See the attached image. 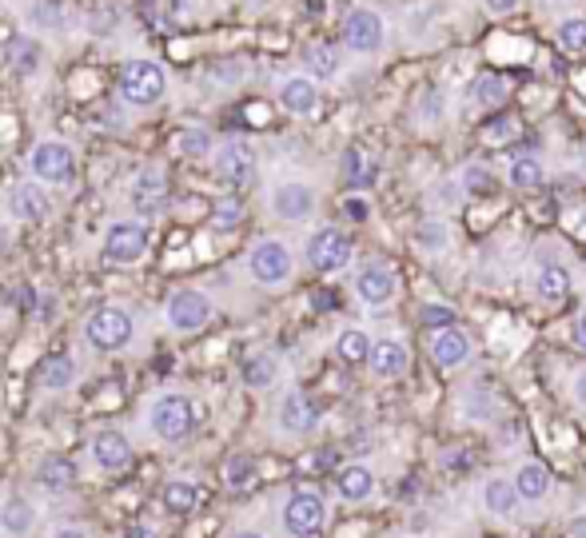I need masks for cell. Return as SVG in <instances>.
<instances>
[{
	"mask_svg": "<svg viewBox=\"0 0 586 538\" xmlns=\"http://www.w3.org/2000/svg\"><path fill=\"white\" fill-rule=\"evenodd\" d=\"M164 92H168V76L156 60H128L120 68V100L136 108H152Z\"/></svg>",
	"mask_w": 586,
	"mask_h": 538,
	"instance_id": "1",
	"label": "cell"
},
{
	"mask_svg": "<svg viewBox=\"0 0 586 538\" xmlns=\"http://www.w3.org/2000/svg\"><path fill=\"white\" fill-rule=\"evenodd\" d=\"M132 335H136V323L124 307H96L84 323V339L96 351H120L132 343Z\"/></svg>",
	"mask_w": 586,
	"mask_h": 538,
	"instance_id": "2",
	"label": "cell"
},
{
	"mask_svg": "<svg viewBox=\"0 0 586 538\" xmlns=\"http://www.w3.org/2000/svg\"><path fill=\"white\" fill-rule=\"evenodd\" d=\"M339 32H343L347 52H355V56H375L387 44V20L375 8H351L343 16V28Z\"/></svg>",
	"mask_w": 586,
	"mask_h": 538,
	"instance_id": "3",
	"label": "cell"
},
{
	"mask_svg": "<svg viewBox=\"0 0 586 538\" xmlns=\"http://www.w3.org/2000/svg\"><path fill=\"white\" fill-rule=\"evenodd\" d=\"M148 423H152V431H156L164 443H180V439H188L192 427H196V407H192V399H184V395H164V399L152 403Z\"/></svg>",
	"mask_w": 586,
	"mask_h": 538,
	"instance_id": "4",
	"label": "cell"
},
{
	"mask_svg": "<svg viewBox=\"0 0 586 538\" xmlns=\"http://www.w3.org/2000/svg\"><path fill=\"white\" fill-rule=\"evenodd\" d=\"M248 271H252V279L264 283V287L288 283L295 271L292 248H288L284 240H260V244L252 248V256H248Z\"/></svg>",
	"mask_w": 586,
	"mask_h": 538,
	"instance_id": "5",
	"label": "cell"
},
{
	"mask_svg": "<svg viewBox=\"0 0 586 538\" xmlns=\"http://www.w3.org/2000/svg\"><path fill=\"white\" fill-rule=\"evenodd\" d=\"M28 168L40 184H68L76 176V152L64 140H40L28 156Z\"/></svg>",
	"mask_w": 586,
	"mask_h": 538,
	"instance_id": "6",
	"label": "cell"
},
{
	"mask_svg": "<svg viewBox=\"0 0 586 538\" xmlns=\"http://www.w3.org/2000/svg\"><path fill=\"white\" fill-rule=\"evenodd\" d=\"M104 264L112 268H132L148 256V228L144 224H112L108 236H104V248H100Z\"/></svg>",
	"mask_w": 586,
	"mask_h": 538,
	"instance_id": "7",
	"label": "cell"
},
{
	"mask_svg": "<svg viewBox=\"0 0 586 538\" xmlns=\"http://www.w3.org/2000/svg\"><path fill=\"white\" fill-rule=\"evenodd\" d=\"M355 248L351 240L339 232V228H319L311 240H307V264L319 271V275H335L351 264Z\"/></svg>",
	"mask_w": 586,
	"mask_h": 538,
	"instance_id": "8",
	"label": "cell"
},
{
	"mask_svg": "<svg viewBox=\"0 0 586 538\" xmlns=\"http://www.w3.org/2000/svg\"><path fill=\"white\" fill-rule=\"evenodd\" d=\"M164 319H168V327H172V331H180V335H192V331L208 327V319H212V299H208L204 291H192V287H184V291H176V295L168 299V307H164Z\"/></svg>",
	"mask_w": 586,
	"mask_h": 538,
	"instance_id": "9",
	"label": "cell"
},
{
	"mask_svg": "<svg viewBox=\"0 0 586 538\" xmlns=\"http://www.w3.org/2000/svg\"><path fill=\"white\" fill-rule=\"evenodd\" d=\"M323 519H327V507L315 491H295L284 507V527L295 538H315L323 531Z\"/></svg>",
	"mask_w": 586,
	"mask_h": 538,
	"instance_id": "10",
	"label": "cell"
},
{
	"mask_svg": "<svg viewBox=\"0 0 586 538\" xmlns=\"http://www.w3.org/2000/svg\"><path fill=\"white\" fill-rule=\"evenodd\" d=\"M216 176L228 188H248L256 180V152H252V144H244V140L224 144L216 152Z\"/></svg>",
	"mask_w": 586,
	"mask_h": 538,
	"instance_id": "11",
	"label": "cell"
},
{
	"mask_svg": "<svg viewBox=\"0 0 586 538\" xmlns=\"http://www.w3.org/2000/svg\"><path fill=\"white\" fill-rule=\"evenodd\" d=\"M471 355H475V343H471V335H467L459 323H455V327H443V331L431 335V359H435V367H443V371H459V367L471 363Z\"/></svg>",
	"mask_w": 586,
	"mask_h": 538,
	"instance_id": "12",
	"label": "cell"
},
{
	"mask_svg": "<svg viewBox=\"0 0 586 538\" xmlns=\"http://www.w3.org/2000/svg\"><path fill=\"white\" fill-rule=\"evenodd\" d=\"M351 287H355V295L367 307H387L399 295V275L387 268V264H367V268H359Z\"/></svg>",
	"mask_w": 586,
	"mask_h": 538,
	"instance_id": "13",
	"label": "cell"
},
{
	"mask_svg": "<svg viewBox=\"0 0 586 538\" xmlns=\"http://www.w3.org/2000/svg\"><path fill=\"white\" fill-rule=\"evenodd\" d=\"M272 212L284 220V224H299L315 212V188L303 184V180H288V184H276L272 192Z\"/></svg>",
	"mask_w": 586,
	"mask_h": 538,
	"instance_id": "14",
	"label": "cell"
},
{
	"mask_svg": "<svg viewBox=\"0 0 586 538\" xmlns=\"http://www.w3.org/2000/svg\"><path fill=\"white\" fill-rule=\"evenodd\" d=\"M132 208H136V216H144V220H156L164 208H168V180H164V172H140L136 176V184H132Z\"/></svg>",
	"mask_w": 586,
	"mask_h": 538,
	"instance_id": "15",
	"label": "cell"
},
{
	"mask_svg": "<svg viewBox=\"0 0 586 538\" xmlns=\"http://www.w3.org/2000/svg\"><path fill=\"white\" fill-rule=\"evenodd\" d=\"M280 108L288 112V116H315L319 112V80L315 76H288V80H280Z\"/></svg>",
	"mask_w": 586,
	"mask_h": 538,
	"instance_id": "16",
	"label": "cell"
},
{
	"mask_svg": "<svg viewBox=\"0 0 586 538\" xmlns=\"http://www.w3.org/2000/svg\"><path fill=\"white\" fill-rule=\"evenodd\" d=\"M531 287H535V299H539V303L559 307V303H567V299H571L575 279H571V271L563 268V264H543V268L535 271Z\"/></svg>",
	"mask_w": 586,
	"mask_h": 538,
	"instance_id": "17",
	"label": "cell"
},
{
	"mask_svg": "<svg viewBox=\"0 0 586 538\" xmlns=\"http://www.w3.org/2000/svg\"><path fill=\"white\" fill-rule=\"evenodd\" d=\"M8 212L24 224H44L52 204H48V192H40V184H16L8 192Z\"/></svg>",
	"mask_w": 586,
	"mask_h": 538,
	"instance_id": "18",
	"label": "cell"
},
{
	"mask_svg": "<svg viewBox=\"0 0 586 538\" xmlns=\"http://www.w3.org/2000/svg\"><path fill=\"white\" fill-rule=\"evenodd\" d=\"M367 367L375 371V379H399V375H407V367H411V351H407V343H399V339H379V343L371 347Z\"/></svg>",
	"mask_w": 586,
	"mask_h": 538,
	"instance_id": "19",
	"label": "cell"
},
{
	"mask_svg": "<svg viewBox=\"0 0 586 538\" xmlns=\"http://www.w3.org/2000/svg\"><path fill=\"white\" fill-rule=\"evenodd\" d=\"M280 427H284L288 435H307V431L319 427V411H315V403H311L303 391H292V395L280 403Z\"/></svg>",
	"mask_w": 586,
	"mask_h": 538,
	"instance_id": "20",
	"label": "cell"
},
{
	"mask_svg": "<svg viewBox=\"0 0 586 538\" xmlns=\"http://www.w3.org/2000/svg\"><path fill=\"white\" fill-rule=\"evenodd\" d=\"M92 459L104 467V471H124L132 463V443L120 435V431H100L92 439Z\"/></svg>",
	"mask_w": 586,
	"mask_h": 538,
	"instance_id": "21",
	"label": "cell"
},
{
	"mask_svg": "<svg viewBox=\"0 0 586 538\" xmlns=\"http://www.w3.org/2000/svg\"><path fill=\"white\" fill-rule=\"evenodd\" d=\"M335 491H339V499H347V503L371 499V495H375V475H371V467H363V463L343 467V471L335 475Z\"/></svg>",
	"mask_w": 586,
	"mask_h": 538,
	"instance_id": "22",
	"label": "cell"
},
{
	"mask_svg": "<svg viewBox=\"0 0 586 538\" xmlns=\"http://www.w3.org/2000/svg\"><path fill=\"white\" fill-rule=\"evenodd\" d=\"M543 176H547V168H543V160L531 156V152H523V156H515V160L507 164V184H511L515 192H535V188L543 184Z\"/></svg>",
	"mask_w": 586,
	"mask_h": 538,
	"instance_id": "23",
	"label": "cell"
},
{
	"mask_svg": "<svg viewBox=\"0 0 586 538\" xmlns=\"http://www.w3.org/2000/svg\"><path fill=\"white\" fill-rule=\"evenodd\" d=\"M507 100V80L499 72H479L471 80V104L475 108H499Z\"/></svg>",
	"mask_w": 586,
	"mask_h": 538,
	"instance_id": "24",
	"label": "cell"
},
{
	"mask_svg": "<svg viewBox=\"0 0 586 538\" xmlns=\"http://www.w3.org/2000/svg\"><path fill=\"white\" fill-rule=\"evenodd\" d=\"M515 491H519V499L539 503V499L551 491V475H547V467H543V463H523L519 475H515Z\"/></svg>",
	"mask_w": 586,
	"mask_h": 538,
	"instance_id": "25",
	"label": "cell"
},
{
	"mask_svg": "<svg viewBox=\"0 0 586 538\" xmlns=\"http://www.w3.org/2000/svg\"><path fill=\"white\" fill-rule=\"evenodd\" d=\"M555 44L567 52V56H586V16L575 12V16H563L555 24Z\"/></svg>",
	"mask_w": 586,
	"mask_h": 538,
	"instance_id": "26",
	"label": "cell"
},
{
	"mask_svg": "<svg viewBox=\"0 0 586 538\" xmlns=\"http://www.w3.org/2000/svg\"><path fill=\"white\" fill-rule=\"evenodd\" d=\"M303 64H307V76H315V80H335L339 76V48H331V44H311L307 52H303Z\"/></svg>",
	"mask_w": 586,
	"mask_h": 538,
	"instance_id": "27",
	"label": "cell"
},
{
	"mask_svg": "<svg viewBox=\"0 0 586 538\" xmlns=\"http://www.w3.org/2000/svg\"><path fill=\"white\" fill-rule=\"evenodd\" d=\"M36 479H40V487H48V491H68V487L76 483V467H72L64 455H48V459L36 467Z\"/></svg>",
	"mask_w": 586,
	"mask_h": 538,
	"instance_id": "28",
	"label": "cell"
},
{
	"mask_svg": "<svg viewBox=\"0 0 586 538\" xmlns=\"http://www.w3.org/2000/svg\"><path fill=\"white\" fill-rule=\"evenodd\" d=\"M483 507H487L491 515H499V519L515 515V507H519V491H515V483H511V479H495V483H487V491H483Z\"/></svg>",
	"mask_w": 586,
	"mask_h": 538,
	"instance_id": "29",
	"label": "cell"
},
{
	"mask_svg": "<svg viewBox=\"0 0 586 538\" xmlns=\"http://www.w3.org/2000/svg\"><path fill=\"white\" fill-rule=\"evenodd\" d=\"M8 68H12L16 76H32V72L40 68V44H36L32 36H16V40L8 44Z\"/></svg>",
	"mask_w": 586,
	"mask_h": 538,
	"instance_id": "30",
	"label": "cell"
},
{
	"mask_svg": "<svg viewBox=\"0 0 586 538\" xmlns=\"http://www.w3.org/2000/svg\"><path fill=\"white\" fill-rule=\"evenodd\" d=\"M371 335L367 331H359V327H347L339 339H335V355L343 359V363H367L371 359Z\"/></svg>",
	"mask_w": 586,
	"mask_h": 538,
	"instance_id": "31",
	"label": "cell"
},
{
	"mask_svg": "<svg viewBox=\"0 0 586 538\" xmlns=\"http://www.w3.org/2000/svg\"><path fill=\"white\" fill-rule=\"evenodd\" d=\"M343 180H347V188H367L375 180V164L367 160V152H359V148L343 152Z\"/></svg>",
	"mask_w": 586,
	"mask_h": 538,
	"instance_id": "32",
	"label": "cell"
},
{
	"mask_svg": "<svg viewBox=\"0 0 586 538\" xmlns=\"http://www.w3.org/2000/svg\"><path fill=\"white\" fill-rule=\"evenodd\" d=\"M244 383L248 387H256V391H264V387H272L276 383V359L272 355H248L244 359Z\"/></svg>",
	"mask_w": 586,
	"mask_h": 538,
	"instance_id": "33",
	"label": "cell"
},
{
	"mask_svg": "<svg viewBox=\"0 0 586 538\" xmlns=\"http://www.w3.org/2000/svg\"><path fill=\"white\" fill-rule=\"evenodd\" d=\"M196 487L188 483V479H172L168 487H164V511H172V515H188V511H196Z\"/></svg>",
	"mask_w": 586,
	"mask_h": 538,
	"instance_id": "34",
	"label": "cell"
},
{
	"mask_svg": "<svg viewBox=\"0 0 586 538\" xmlns=\"http://www.w3.org/2000/svg\"><path fill=\"white\" fill-rule=\"evenodd\" d=\"M72 379H76V363H72L68 355H52V359L44 363L40 383H44L48 391H64V387H72Z\"/></svg>",
	"mask_w": 586,
	"mask_h": 538,
	"instance_id": "35",
	"label": "cell"
},
{
	"mask_svg": "<svg viewBox=\"0 0 586 538\" xmlns=\"http://www.w3.org/2000/svg\"><path fill=\"white\" fill-rule=\"evenodd\" d=\"M32 523H36V515H32V507H28L24 499L4 503V511H0V527H4L8 535H28Z\"/></svg>",
	"mask_w": 586,
	"mask_h": 538,
	"instance_id": "36",
	"label": "cell"
},
{
	"mask_svg": "<svg viewBox=\"0 0 586 538\" xmlns=\"http://www.w3.org/2000/svg\"><path fill=\"white\" fill-rule=\"evenodd\" d=\"M240 220H244V200H240V196L216 200V208H212V228H216V232H236Z\"/></svg>",
	"mask_w": 586,
	"mask_h": 538,
	"instance_id": "37",
	"label": "cell"
},
{
	"mask_svg": "<svg viewBox=\"0 0 586 538\" xmlns=\"http://www.w3.org/2000/svg\"><path fill=\"white\" fill-rule=\"evenodd\" d=\"M491 188H495L491 168H483V164H467V168H463L459 192H467V196H491Z\"/></svg>",
	"mask_w": 586,
	"mask_h": 538,
	"instance_id": "38",
	"label": "cell"
},
{
	"mask_svg": "<svg viewBox=\"0 0 586 538\" xmlns=\"http://www.w3.org/2000/svg\"><path fill=\"white\" fill-rule=\"evenodd\" d=\"M224 479H228V487H232V491H248V487H252V479H256V463H252L248 455H232V459H228Z\"/></svg>",
	"mask_w": 586,
	"mask_h": 538,
	"instance_id": "39",
	"label": "cell"
},
{
	"mask_svg": "<svg viewBox=\"0 0 586 538\" xmlns=\"http://www.w3.org/2000/svg\"><path fill=\"white\" fill-rule=\"evenodd\" d=\"M419 319H423V327H431V331H443V327H455V307H447V303H423L419 307Z\"/></svg>",
	"mask_w": 586,
	"mask_h": 538,
	"instance_id": "40",
	"label": "cell"
},
{
	"mask_svg": "<svg viewBox=\"0 0 586 538\" xmlns=\"http://www.w3.org/2000/svg\"><path fill=\"white\" fill-rule=\"evenodd\" d=\"M176 144H180L184 156H208V152H212V136H208V128H184Z\"/></svg>",
	"mask_w": 586,
	"mask_h": 538,
	"instance_id": "41",
	"label": "cell"
},
{
	"mask_svg": "<svg viewBox=\"0 0 586 538\" xmlns=\"http://www.w3.org/2000/svg\"><path fill=\"white\" fill-rule=\"evenodd\" d=\"M415 240L423 244V248H431V252H439L443 244H447V232H443V224L439 220H427L419 232H415Z\"/></svg>",
	"mask_w": 586,
	"mask_h": 538,
	"instance_id": "42",
	"label": "cell"
},
{
	"mask_svg": "<svg viewBox=\"0 0 586 538\" xmlns=\"http://www.w3.org/2000/svg\"><path fill=\"white\" fill-rule=\"evenodd\" d=\"M519 132V120L515 116H499L495 124H491V132H483V140H491V144H503V140H511Z\"/></svg>",
	"mask_w": 586,
	"mask_h": 538,
	"instance_id": "43",
	"label": "cell"
},
{
	"mask_svg": "<svg viewBox=\"0 0 586 538\" xmlns=\"http://www.w3.org/2000/svg\"><path fill=\"white\" fill-rule=\"evenodd\" d=\"M479 4H483V12H487V16L503 20V16H511V12H515L523 0H479Z\"/></svg>",
	"mask_w": 586,
	"mask_h": 538,
	"instance_id": "44",
	"label": "cell"
},
{
	"mask_svg": "<svg viewBox=\"0 0 586 538\" xmlns=\"http://www.w3.org/2000/svg\"><path fill=\"white\" fill-rule=\"evenodd\" d=\"M571 335H575V343H579V347L586 351V315H579V319L571 323Z\"/></svg>",
	"mask_w": 586,
	"mask_h": 538,
	"instance_id": "45",
	"label": "cell"
},
{
	"mask_svg": "<svg viewBox=\"0 0 586 538\" xmlns=\"http://www.w3.org/2000/svg\"><path fill=\"white\" fill-rule=\"evenodd\" d=\"M567 538H586V519H571L567 523Z\"/></svg>",
	"mask_w": 586,
	"mask_h": 538,
	"instance_id": "46",
	"label": "cell"
},
{
	"mask_svg": "<svg viewBox=\"0 0 586 538\" xmlns=\"http://www.w3.org/2000/svg\"><path fill=\"white\" fill-rule=\"evenodd\" d=\"M575 399H579V403L586 407V367L579 371V375H575Z\"/></svg>",
	"mask_w": 586,
	"mask_h": 538,
	"instance_id": "47",
	"label": "cell"
},
{
	"mask_svg": "<svg viewBox=\"0 0 586 538\" xmlns=\"http://www.w3.org/2000/svg\"><path fill=\"white\" fill-rule=\"evenodd\" d=\"M347 212H351V216H359V220H363V216H367V204H363V200H347Z\"/></svg>",
	"mask_w": 586,
	"mask_h": 538,
	"instance_id": "48",
	"label": "cell"
},
{
	"mask_svg": "<svg viewBox=\"0 0 586 538\" xmlns=\"http://www.w3.org/2000/svg\"><path fill=\"white\" fill-rule=\"evenodd\" d=\"M56 538H88L84 531H76V527H64V531H56Z\"/></svg>",
	"mask_w": 586,
	"mask_h": 538,
	"instance_id": "49",
	"label": "cell"
},
{
	"mask_svg": "<svg viewBox=\"0 0 586 538\" xmlns=\"http://www.w3.org/2000/svg\"><path fill=\"white\" fill-rule=\"evenodd\" d=\"M188 8H192V0H172V12H176V16L188 12Z\"/></svg>",
	"mask_w": 586,
	"mask_h": 538,
	"instance_id": "50",
	"label": "cell"
},
{
	"mask_svg": "<svg viewBox=\"0 0 586 538\" xmlns=\"http://www.w3.org/2000/svg\"><path fill=\"white\" fill-rule=\"evenodd\" d=\"M124 538H152V535H148L144 527H128V535H124Z\"/></svg>",
	"mask_w": 586,
	"mask_h": 538,
	"instance_id": "51",
	"label": "cell"
},
{
	"mask_svg": "<svg viewBox=\"0 0 586 538\" xmlns=\"http://www.w3.org/2000/svg\"><path fill=\"white\" fill-rule=\"evenodd\" d=\"M232 538H264V535H260V531H236Z\"/></svg>",
	"mask_w": 586,
	"mask_h": 538,
	"instance_id": "52",
	"label": "cell"
},
{
	"mask_svg": "<svg viewBox=\"0 0 586 538\" xmlns=\"http://www.w3.org/2000/svg\"><path fill=\"white\" fill-rule=\"evenodd\" d=\"M579 168H583V176H586V144H583V152H579Z\"/></svg>",
	"mask_w": 586,
	"mask_h": 538,
	"instance_id": "53",
	"label": "cell"
},
{
	"mask_svg": "<svg viewBox=\"0 0 586 538\" xmlns=\"http://www.w3.org/2000/svg\"><path fill=\"white\" fill-rule=\"evenodd\" d=\"M543 4H567V0H543Z\"/></svg>",
	"mask_w": 586,
	"mask_h": 538,
	"instance_id": "54",
	"label": "cell"
}]
</instances>
